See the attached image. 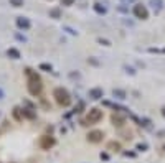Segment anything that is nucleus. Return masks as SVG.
<instances>
[{
    "instance_id": "19",
    "label": "nucleus",
    "mask_w": 165,
    "mask_h": 163,
    "mask_svg": "<svg viewBox=\"0 0 165 163\" xmlns=\"http://www.w3.org/2000/svg\"><path fill=\"white\" fill-rule=\"evenodd\" d=\"M40 69H43V71H51V66L46 64V63H43V64H40Z\"/></svg>"
},
{
    "instance_id": "18",
    "label": "nucleus",
    "mask_w": 165,
    "mask_h": 163,
    "mask_svg": "<svg viewBox=\"0 0 165 163\" xmlns=\"http://www.w3.org/2000/svg\"><path fill=\"white\" fill-rule=\"evenodd\" d=\"M10 2V5H13V7H22L23 5V0H8Z\"/></svg>"
},
{
    "instance_id": "15",
    "label": "nucleus",
    "mask_w": 165,
    "mask_h": 163,
    "mask_svg": "<svg viewBox=\"0 0 165 163\" xmlns=\"http://www.w3.org/2000/svg\"><path fill=\"white\" fill-rule=\"evenodd\" d=\"M94 10L98 13H101V15H104V13H106V8L101 5V3H94Z\"/></svg>"
},
{
    "instance_id": "23",
    "label": "nucleus",
    "mask_w": 165,
    "mask_h": 163,
    "mask_svg": "<svg viewBox=\"0 0 165 163\" xmlns=\"http://www.w3.org/2000/svg\"><path fill=\"white\" fill-rule=\"evenodd\" d=\"M99 43H103V45H106V46H109V41H106V40H99Z\"/></svg>"
},
{
    "instance_id": "3",
    "label": "nucleus",
    "mask_w": 165,
    "mask_h": 163,
    "mask_svg": "<svg viewBox=\"0 0 165 163\" xmlns=\"http://www.w3.org/2000/svg\"><path fill=\"white\" fill-rule=\"evenodd\" d=\"M101 119H103V111H99V109H89L88 116H86V125H93V124H98Z\"/></svg>"
},
{
    "instance_id": "8",
    "label": "nucleus",
    "mask_w": 165,
    "mask_h": 163,
    "mask_svg": "<svg viewBox=\"0 0 165 163\" xmlns=\"http://www.w3.org/2000/svg\"><path fill=\"white\" fill-rule=\"evenodd\" d=\"M89 97L91 99H96V100L101 99V97H103V89H101V88H93V89L89 91Z\"/></svg>"
},
{
    "instance_id": "12",
    "label": "nucleus",
    "mask_w": 165,
    "mask_h": 163,
    "mask_svg": "<svg viewBox=\"0 0 165 163\" xmlns=\"http://www.w3.org/2000/svg\"><path fill=\"white\" fill-rule=\"evenodd\" d=\"M108 150H109V152H119V150H121V145H119L117 142L112 140V142L108 143Z\"/></svg>"
},
{
    "instance_id": "14",
    "label": "nucleus",
    "mask_w": 165,
    "mask_h": 163,
    "mask_svg": "<svg viewBox=\"0 0 165 163\" xmlns=\"http://www.w3.org/2000/svg\"><path fill=\"white\" fill-rule=\"evenodd\" d=\"M112 94H114L117 99H125V92H124V91H121V89H114Z\"/></svg>"
},
{
    "instance_id": "16",
    "label": "nucleus",
    "mask_w": 165,
    "mask_h": 163,
    "mask_svg": "<svg viewBox=\"0 0 165 163\" xmlns=\"http://www.w3.org/2000/svg\"><path fill=\"white\" fill-rule=\"evenodd\" d=\"M150 5H152L154 8H157V10H160V8H162V0H152Z\"/></svg>"
},
{
    "instance_id": "24",
    "label": "nucleus",
    "mask_w": 165,
    "mask_h": 163,
    "mask_svg": "<svg viewBox=\"0 0 165 163\" xmlns=\"http://www.w3.org/2000/svg\"><path fill=\"white\" fill-rule=\"evenodd\" d=\"M3 96H5V94H3V91L0 89V99H3Z\"/></svg>"
},
{
    "instance_id": "9",
    "label": "nucleus",
    "mask_w": 165,
    "mask_h": 163,
    "mask_svg": "<svg viewBox=\"0 0 165 163\" xmlns=\"http://www.w3.org/2000/svg\"><path fill=\"white\" fill-rule=\"evenodd\" d=\"M111 122H112L114 127H122L124 125V119L117 116V114H112V117H111Z\"/></svg>"
},
{
    "instance_id": "20",
    "label": "nucleus",
    "mask_w": 165,
    "mask_h": 163,
    "mask_svg": "<svg viewBox=\"0 0 165 163\" xmlns=\"http://www.w3.org/2000/svg\"><path fill=\"white\" fill-rule=\"evenodd\" d=\"M74 3V0H61V5H66V7H70Z\"/></svg>"
},
{
    "instance_id": "13",
    "label": "nucleus",
    "mask_w": 165,
    "mask_h": 163,
    "mask_svg": "<svg viewBox=\"0 0 165 163\" xmlns=\"http://www.w3.org/2000/svg\"><path fill=\"white\" fill-rule=\"evenodd\" d=\"M22 111H23V117H27V119H35L36 117V114L32 112L30 109H22Z\"/></svg>"
},
{
    "instance_id": "5",
    "label": "nucleus",
    "mask_w": 165,
    "mask_h": 163,
    "mask_svg": "<svg viewBox=\"0 0 165 163\" xmlns=\"http://www.w3.org/2000/svg\"><path fill=\"white\" fill-rule=\"evenodd\" d=\"M53 145H55V138L51 135H41L40 137V147L43 150H50Z\"/></svg>"
},
{
    "instance_id": "27",
    "label": "nucleus",
    "mask_w": 165,
    "mask_h": 163,
    "mask_svg": "<svg viewBox=\"0 0 165 163\" xmlns=\"http://www.w3.org/2000/svg\"><path fill=\"white\" fill-rule=\"evenodd\" d=\"M163 150H165V147H163Z\"/></svg>"
},
{
    "instance_id": "21",
    "label": "nucleus",
    "mask_w": 165,
    "mask_h": 163,
    "mask_svg": "<svg viewBox=\"0 0 165 163\" xmlns=\"http://www.w3.org/2000/svg\"><path fill=\"white\" fill-rule=\"evenodd\" d=\"M145 148H147V145H145V143H139V145H137V150H140V152H144Z\"/></svg>"
},
{
    "instance_id": "22",
    "label": "nucleus",
    "mask_w": 165,
    "mask_h": 163,
    "mask_svg": "<svg viewBox=\"0 0 165 163\" xmlns=\"http://www.w3.org/2000/svg\"><path fill=\"white\" fill-rule=\"evenodd\" d=\"M101 158H103V160H108L109 157H108V153H101Z\"/></svg>"
},
{
    "instance_id": "26",
    "label": "nucleus",
    "mask_w": 165,
    "mask_h": 163,
    "mask_svg": "<svg viewBox=\"0 0 165 163\" xmlns=\"http://www.w3.org/2000/svg\"><path fill=\"white\" fill-rule=\"evenodd\" d=\"M162 116H163V117H165V107H163V109H162Z\"/></svg>"
},
{
    "instance_id": "17",
    "label": "nucleus",
    "mask_w": 165,
    "mask_h": 163,
    "mask_svg": "<svg viewBox=\"0 0 165 163\" xmlns=\"http://www.w3.org/2000/svg\"><path fill=\"white\" fill-rule=\"evenodd\" d=\"M50 17H53V18H60V17H61V12L58 10V8H53V10L50 12Z\"/></svg>"
},
{
    "instance_id": "25",
    "label": "nucleus",
    "mask_w": 165,
    "mask_h": 163,
    "mask_svg": "<svg viewBox=\"0 0 165 163\" xmlns=\"http://www.w3.org/2000/svg\"><path fill=\"white\" fill-rule=\"evenodd\" d=\"M124 3H130V2H134V0H122Z\"/></svg>"
},
{
    "instance_id": "11",
    "label": "nucleus",
    "mask_w": 165,
    "mask_h": 163,
    "mask_svg": "<svg viewBox=\"0 0 165 163\" xmlns=\"http://www.w3.org/2000/svg\"><path fill=\"white\" fill-rule=\"evenodd\" d=\"M7 55L10 56L12 59H18V58H20V51H18L17 48H10V50L7 51Z\"/></svg>"
},
{
    "instance_id": "10",
    "label": "nucleus",
    "mask_w": 165,
    "mask_h": 163,
    "mask_svg": "<svg viewBox=\"0 0 165 163\" xmlns=\"http://www.w3.org/2000/svg\"><path fill=\"white\" fill-rule=\"evenodd\" d=\"M13 119L18 120V122L23 120V111H22L20 107H15V109H13Z\"/></svg>"
},
{
    "instance_id": "6",
    "label": "nucleus",
    "mask_w": 165,
    "mask_h": 163,
    "mask_svg": "<svg viewBox=\"0 0 165 163\" xmlns=\"http://www.w3.org/2000/svg\"><path fill=\"white\" fill-rule=\"evenodd\" d=\"M103 137H104L103 130H93V132L88 133V142H91V143H99L101 140H103Z\"/></svg>"
},
{
    "instance_id": "7",
    "label": "nucleus",
    "mask_w": 165,
    "mask_h": 163,
    "mask_svg": "<svg viewBox=\"0 0 165 163\" xmlns=\"http://www.w3.org/2000/svg\"><path fill=\"white\" fill-rule=\"evenodd\" d=\"M17 26L22 28V30H28V28L32 26V23H30V20L25 18V17H18V18H17Z\"/></svg>"
},
{
    "instance_id": "2",
    "label": "nucleus",
    "mask_w": 165,
    "mask_h": 163,
    "mask_svg": "<svg viewBox=\"0 0 165 163\" xmlns=\"http://www.w3.org/2000/svg\"><path fill=\"white\" fill-rule=\"evenodd\" d=\"M53 97H55V100L61 105V107H68V105L71 104L70 92H68L66 89H63V88H56L53 91Z\"/></svg>"
},
{
    "instance_id": "4",
    "label": "nucleus",
    "mask_w": 165,
    "mask_h": 163,
    "mask_svg": "<svg viewBox=\"0 0 165 163\" xmlns=\"http://www.w3.org/2000/svg\"><path fill=\"white\" fill-rule=\"evenodd\" d=\"M134 15H135V18L145 20V18H149V12H147V8H145V5L137 3V5H134Z\"/></svg>"
},
{
    "instance_id": "1",
    "label": "nucleus",
    "mask_w": 165,
    "mask_h": 163,
    "mask_svg": "<svg viewBox=\"0 0 165 163\" xmlns=\"http://www.w3.org/2000/svg\"><path fill=\"white\" fill-rule=\"evenodd\" d=\"M25 74L28 78V92H30L32 96H40L41 89H43V83H41L40 76H38L33 69H30V68L25 69Z\"/></svg>"
}]
</instances>
